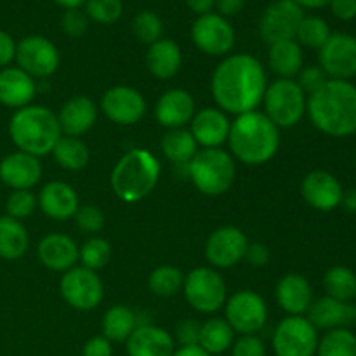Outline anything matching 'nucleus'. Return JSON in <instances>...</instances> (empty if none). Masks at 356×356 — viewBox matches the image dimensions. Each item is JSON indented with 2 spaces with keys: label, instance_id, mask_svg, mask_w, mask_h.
<instances>
[{
  "label": "nucleus",
  "instance_id": "obj_1",
  "mask_svg": "<svg viewBox=\"0 0 356 356\" xmlns=\"http://www.w3.org/2000/svg\"><path fill=\"white\" fill-rule=\"evenodd\" d=\"M266 72L259 59L250 54H233L216 66L211 92L225 113L243 115L256 111L266 92Z\"/></svg>",
  "mask_w": 356,
  "mask_h": 356
},
{
  "label": "nucleus",
  "instance_id": "obj_2",
  "mask_svg": "<svg viewBox=\"0 0 356 356\" xmlns=\"http://www.w3.org/2000/svg\"><path fill=\"white\" fill-rule=\"evenodd\" d=\"M306 113L312 124L330 138H348L356 132V86L350 80L330 79L308 96Z\"/></svg>",
  "mask_w": 356,
  "mask_h": 356
},
{
  "label": "nucleus",
  "instance_id": "obj_3",
  "mask_svg": "<svg viewBox=\"0 0 356 356\" xmlns=\"http://www.w3.org/2000/svg\"><path fill=\"white\" fill-rule=\"evenodd\" d=\"M229 152L245 165L270 162L280 146V129L261 111L238 115L229 127Z\"/></svg>",
  "mask_w": 356,
  "mask_h": 356
},
{
  "label": "nucleus",
  "instance_id": "obj_4",
  "mask_svg": "<svg viewBox=\"0 0 356 356\" xmlns=\"http://www.w3.org/2000/svg\"><path fill=\"white\" fill-rule=\"evenodd\" d=\"M9 136L17 152L40 159L52 153L63 134L58 115L40 104H28L10 117Z\"/></svg>",
  "mask_w": 356,
  "mask_h": 356
},
{
  "label": "nucleus",
  "instance_id": "obj_5",
  "mask_svg": "<svg viewBox=\"0 0 356 356\" xmlns=\"http://www.w3.org/2000/svg\"><path fill=\"white\" fill-rule=\"evenodd\" d=\"M160 179V162L145 148H132L111 172V188L125 204H136L155 190Z\"/></svg>",
  "mask_w": 356,
  "mask_h": 356
},
{
  "label": "nucleus",
  "instance_id": "obj_6",
  "mask_svg": "<svg viewBox=\"0 0 356 356\" xmlns=\"http://www.w3.org/2000/svg\"><path fill=\"white\" fill-rule=\"evenodd\" d=\"M188 176L200 193L221 197L235 183V159L221 148H204L188 163Z\"/></svg>",
  "mask_w": 356,
  "mask_h": 356
},
{
  "label": "nucleus",
  "instance_id": "obj_7",
  "mask_svg": "<svg viewBox=\"0 0 356 356\" xmlns=\"http://www.w3.org/2000/svg\"><path fill=\"white\" fill-rule=\"evenodd\" d=\"M308 96L294 79H277L266 87L263 97L264 115L278 129H291L302 120Z\"/></svg>",
  "mask_w": 356,
  "mask_h": 356
},
{
  "label": "nucleus",
  "instance_id": "obj_8",
  "mask_svg": "<svg viewBox=\"0 0 356 356\" xmlns=\"http://www.w3.org/2000/svg\"><path fill=\"white\" fill-rule=\"evenodd\" d=\"M183 292L191 308L198 313L212 315L225 306L228 289L214 268L200 266L184 277Z\"/></svg>",
  "mask_w": 356,
  "mask_h": 356
},
{
  "label": "nucleus",
  "instance_id": "obj_9",
  "mask_svg": "<svg viewBox=\"0 0 356 356\" xmlns=\"http://www.w3.org/2000/svg\"><path fill=\"white\" fill-rule=\"evenodd\" d=\"M225 313V320L240 336H256L268 322L266 301L249 289L235 292L232 298L226 299Z\"/></svg>",
  "mask_w": 356,
  "mask_h": 356
},
{
  "label": "nucleus",
  "instance_id": "obj_10",
  "mask_svg": "<svg viewBox=\"0 0 356 356\" xmlns=\"http://www.w3.org/2000/svg\"><path fill=\"white\" fill-rule=\"evenodd\" d=\"M59 292L68 306L79 312H90L103 301V282L96 271L83 266H73L65 271L59 282Z\"/></svg>",
  "mask_w": 356,
  "mask_h": 356
},
{
  "label": "nucleus",
  "instance_id": "obj_11",
  "mask_svg": "<svg viewBox=\"0 0 356 356\" xmlns=\"http://www.w3.org/2000/svg\"><path fill=\"white\" fill-rule=\"evenodd\" d=\"M316 346L318 330L306 316H287L275 329L273 350L277 356H315Z\"/></svg>",
  "mask_w": 356,
  "mask_h": 356
},
{
  "label": "nucleus",
  "instance_id": "obj_12",
  "mask_svg": "<svg viewBox=\"0 0 356 356\" xmlns=\"http://www.w3.org/2000/svg\"><path fill=\"white\" fill-rule=\"evenodd\" d=\"M16 63L33 79H47L59 68V51L49 38L30 35L16 44Z\"/></svg>",
  "mask_w": 356,
  "mask_h": 356
},
{
  "label": "nucleus",
  "instance_id": "obj_13",
  "mask_svg": "<svg viewBox=\"0 0 356 356\" xmlns=\"http://www.w3.org/2000/svg\"><path fill=\"white\" fill-rule=\"evenodd\" d=\"M305 13L294 0H275L264 10L259 33L268 45L282 40H294Z\"/></svg>",
  "mask_w": 356,
  "mask_h": 356
},
{
  "label": "nucleus",
  "instance_id": "obj_14",
  "mask_svg": "<svg viewBox=\"0 0 356 356\" xmlns=\"http://www.w3.org/2000/svg\"><path fill=\"white\" fill-rule=\"evenodd\" d=\"M191 40L204 54L226 56L235 45V30L226 17L209 13L195 19Z\"/></svg>",
  "mask_w": 356,
  "mask_h": 356
},
{
  "label": "nucleus",
  "instance_id": "obj_15",
  "mask_svg": "<svg viewBox=\"0 0 356 356\" xmlns=\"http://www.w3.org/2000/svg\"><path fill=\"white\" fill-rule=\"evenodd\" d=\"M323 72L332 80H350L356 75V37L332 33L318 51Z\"/></svg>",
  "mask_w": 356,
  "mask_h": 356
},
{
  "label": "nucleus",
  "instance_id": "obj_16",
  "mask_svg": "<svg viewBox=\"0 0 356 356\" xmlns=\"http://www.w3.org/2000/svg\"><path fill=\"white\" fill-rule=\"evenodd\" d=\"M249 240L236 226H222L212 232L205 242V257L214 268L225 270L238 264L245 257Z\"/></svg>",
  "mask_w": 356,
  "mask_h": 356
},
{
  "label": "nucleus",
  "instance_id": "obj_17",
  "mask_svg": "<svg viewBox=\"0 0 356 356\" xmlns=\"http://www.w3.org/2000/svg\"><path fill=\"white\" fill-rule=\"evenodd\" d=\"M101 111L118 125L138 124L146 113V101L139 90L129 86H115L104 92Z\"/></svg>",
  "mask_w": 356,
  "mask_h": 356
},
{
  "label": "nucleus",
  "instance_id": "obj_18",
  "mask_svg": "<svg viewBox=\"0 0 356 356\" xmlns=\"http://www.w3.org/2000/svg\"><path fill=\"white\" fill-rule=\"evenodd\" d=\"M301 193L309 207L320 212H330L341 205L344 190L334 174L327 170H312L302 179Z\"/></svg>",
  "mask_w": 356,
  "mask_h": 356
},
{
  "label": "nucleus",
  "instance_id": "obj_19",
  "mask_svg": "<svg viewBox=\"0 0 356 356\" xmlns=\"http://www.w3.org/2000/svg\"><path fill=\"white\" fill-rule=\"evenodd\" d=\"M42 179V163L37 156L14 152L0 162V181L10 190H31Z\"/></svg>",
  "mask_w": 356,
  "mask_h": 356
},
{
  "label": "nucleus",
  "instance_id": "obj_20",
  "mask_svg": "<svg viewBox=\"0 0 356 356\" xmlns=\"http://www.w3.org/2000/svg\"><path fill=\"white\" fill-rule=\"evenodd\" d=\"M190 124L191 136L195 138L197 145L204 146V148H219L228 141L232 122H229L228 115L219 108H204V110L197 111Z\"/></svg>",
  "mask_w": 356,
  "mask_h": 356
},
{
  "label": "nucleus",
  "instance_id": "obj_21",
  "mask_svg": "<svg viewBox=\"0 0 356 356\" xmlns=\"http://www.w3.org/2000/svg\"><path fill=\"white\" fill-rule=\"evenodd\" d=\"M195 101L184 89H170L159 97L155 118L165 129H183L195 117Z\"/></svg>",
  "mask_w": 356,
  "mask_h": 356
},
{
  "label": "nucleus",
  "instance_id": "obj_22",
  "mask_svg": "<svg viewBox=\"0 0 356 356\" xmlns=\"http://www.w3.org/2000/svg\"><path fill=\"white\" fill-rule=\"evenodd\" d=\"M306 318L316 330H332L339 327L348 329L356 323V305L337 301L325 296L312 302Z\"/></svg>",
  "mask_w": 356,
  "mask_h": 356
},
{
  "label": "nucleus",
  "instance_id": "obj_23",
  "mask_svg": "<svg viewBox=\"0 0 356 356\" xmlns=\"http://www.w3.org/2000/svg\"><path fill=\"white\" fill-rule=\"evenodd\" d=\"M79 245L75 240L63 233H51L45 235L38 243V259L47 270L65 273L72 270L79 263Z\"/></svg>",
  "mask_w": 356,
  "mask_h": 356
},
{
  "label": "nucleus",
  "instance_id": "obj_24",
  "mask_svg": "<svg viewBox=\"0 0 356 356\" xmlns=\"http://www.w3.org/2000/svg\"><path fill=\"white\" fill-rule=\"evenodd\" d=\"M97 118V106L90 97L73 96L61 106L58 115L63 136L80 138L94 127Z\"/></svg>",
  "mask_w": 356,
  "mask_h": 356
},
{
  "label": "nucleus",
  "instance_id": "obj_25",
  "mask_svg": "<svg viewBox=\"0 0 356 356\" xmlns=\"http://www.w3.org/2000/svg\"><path fill=\"white\" fill-rule=\"evenodd\" d=\"M38 207L54 221H66L79 211V195L63 181H51L38 193Z\"/></svg>",
  "mask_w": 356,
  "mask_h": 356
},
{
  "label": "nucleus",
  "instance_id": "obj_26",
  "mask_svg": "<svg viewBox=\"0 0 356 356\" xmlns=\"http://www.w3.org/2000/svg\"><path fill=\"white\" fill-rule=\"evenodd\" d=\"M37 94V83L17 66L0 70V104L14 110L28 106Z\"/></svg>",
  "mask_w": 356,
  "mask_h": 356
},
{
  "label": "nucleus",
  "instance_id": "obj_27",
  "mask_svg": "<svg viewBox=\"0 0 356 356\" xmlns=\"http://www.w3.org/2000/svg\"><path fill=\"white\" fill-rule=\"evenodd\" d=\"M275 299L287 316H302L313 302V289L302 275L289 273L277 284Z\"/></svg>",
  "mask_w": 356,
  "mask_h": 356
},
{
  "label": "nucleus",
  "instance_id": "obj_28",
  "mask_svg": "<svg viewBox=\"0 0 356 356\" xmlns=\"http://www.w3.org/2000/svg\"><path fill=\"white\" fill-rule=\"evenodd\" d=\"M127 356H170L176 350L174 337L156 325H138L125 343Z\"/></svg>",
  "mask_w": 356,
  "mask_h": 356
},
{
  "label": "nucleus",
  "instance_id": "obj_29",
  "mask_svg": "<svg viewBox=\"0 0 356 356\" xmlns=\"http://www.w3.org/2000/svg\"><path fill=\"white\" fill-rule=\"evenodd\" d=\"M183 65L179 45L169 38H160L146 52V66L155 79L169 80L177 75Z\"/></svg>",
  "mask_w": 356,
  "mask_h": 356
},
{
  "label": "nucleus",
  "instance_id": "obj_30",
  "mask_svg": "<svg viewBox=\"0 0 356 356\" xmlns=\"http://www.w3.org/2000/svg\"><path fill=\"white\" fill-rule=\"evenodd\" d=\"M268 65L278 79H294L302 68V49L296 40H282L270 45Z\"/></svg>",
  "mask_w": 356,
  "mask_h": 356
},
{
  "label": "nucleus",
  "instance_id": "obj_31",
  "mask_svg": "<svg viewBox=\"0 0 356 356\" xmlns=\"http://www.w3.org/2000/svg\"><path fill=\"white\" fill-rule=\"evenodd\" d=\"M30 236L23 222L9 216H0V259H19L26 254Z\"/></svg>",
  "mask_w": 356,
  "mask_h": 356
},
{
  "label": "nucleus",
  "instance_id": "obj_32",
  "mask_svg": "<svg viewBox=\"0 0 356 356\" xmlns=\"http://www.w3.org/2000/svg\"><path fill=\"white\" fill-rule=\"evenodd\" d=\"M136 327H138V316L129 306L124 305L111 306L104 313L101 322L103 337H106L110 343H127Z\"/></svg>",
  "mask_w": 356,
  "mask_h": 356
},
{
  "label": "nucleus",
  "instance_id": "obj_33",
  "mask_svg": "<svg viewBox=\"0 0 356 356\" xmlns=\"http://www.w3.org/2000/svg\"><path fill=\"white\" fill-rule=\"evenodd\" d=\"M235 343V330L229 327L225 318H209L200 327V339L198 346L209 355H221L232 350Z\"/></svg>",
  "mask_w": 356,
  "mask_h": 356
},
{
  "label": "nucleus",
  "instance_id": "obj_34",
  "mask_svg": "<svg viewBox=\"0 0 356 356\" xmlns=\"http://www.w3.org/2000/svg\"><path fill=\"white\" fill-rule=\"evenodd\" d=\"M162 152L174 165H186L198 152V145L188 129H170L162 139Z\"/></svg>",
  "mask_w": 356,
  "mask_h": 356
},
{
  "label": "nucleus",
  "instance_id": "obj_35",
  "mask_svg": "<svg viewBox=\"0 0 356 356\" xmlns=\"http://www.w3.org/2000/svg\"><path fill=\"white\" fill-rule=\"evenodd\" d=\"M52 155H54V160L59 167L73 170V172L86 169L90 160L89 148L86 146V143L80 141L79 138H68V136L59 138L54 149H52Z\"/></svg>",
  "mask_w": 356,
  "mask_h": 356
},
{
  "label": "nucleus",
  "instance_id": "obj_36",
  "mask_svg": "<svg viewBox=\"0 0 356 356\" xmlns=\"http://www.w3.org/2000/svg\"><path fill=\"white\" fill-rule=\"evenodd\" d=\"M327 296L343 302L356 299V273L346 266H332L323 277Z\"/></svg>",
  "mask_w": 356,
  "mask_h": 356
},
{
  "label": "nucleus",
  "instance_id": "obj_37",
  "mask_svg": "<svg viewBox=\"0 0 356 356\" xmlns=\"http://www.w3.org/2000/svg\"><path fill=\"white\" fill-rule=\"evenodd\" d=\"M316 356H356V336L344 327L327 330L318 339Z\"/></svg>",
  "mask_w": 356,
  "mask_h": 356
},
{
  "label": "nucleus",
  "instance_id": "obj_38",
  "mask_svg": "<svg viewBox=\"0 0 356 356\" xmlns=\"http://www.w3.org/2000/svg\"><path fill=\"white\" fill-rule=\"evenodd\" d=\"M183 284L184 275L181 273V270L169 264L155 268L148 277L149 292L159 298H172L183 289Z\"/></svg>",
  "mask_w": 356,
  "mask_h": 356
},
{
  "label": "nucleus",
  "instance_id": "obj_39",
  "mask_svg": "<svg viewBox=\"0 0 356 356\" xmlns=\"http://www.w3.org/2000/svg\"><path fill=\"white\" fill-rule=\"evenodd\" d=\"M330 28L325 19L318 16H305L302 17L301 24L298 28L294 40L299 45H305L309 49H322L323 44L329 40L330 37Z\"/></svg>",
  "mask_w": 356,
  "mask_h": 356
},
{
  "label": "nucleus",
  "instance_id": "obj_40",
  "mask_svg": "<svg viewBox=\"0 0 356 356\" xmlns=\"http://www.w3.org/2000/svg\"><path fill=\"white\" fill-rule=\"evenodd\" d=\"M111 257V245L104 238L92 236L80 247L79 259L82 261L83 268L97 271L110 263Z\"/></svg>",
  "mask_w": 356,
  "mask_h": 356
},
{
  "label": "nucleus",
  "instance_id": "obj_41",
  "mask_svg": "<svg viewBox=\"0 0 356 356\" xmlns=\"http://www.w3.org/2000/svg\"><path fill=\"white\" fill-rule=\"evenodd\" d=\"M132 31L139 42L152 45L162 38L163 23L159 14L153 13V10H141L132 19Z\"/></svg>",
  "mask_w": 356,
  "mask_h": 356
},
{
  "label": "nucleus",
  "instance_id": "obj_42",
  "mask_svg": "<svg viewBox=\"0 0 356 356\" xmlns=\"http://www.w3.org/2000/svg\"><path fill=\"white\" fill-rule=\"evenodd\" d=\"M124 13L122 0H87L86 14L89 19L99 24H113Z\"/></svg>",
  "mask_w": 356,
  "mask_h": 356
},
{
  "label": "nucleus",
  "instance_id": "obj_43",
  "mask_svg": "<svg viewBox=\"0 0 356 356\" xmlns=\"http://www.w3.org/2000/svg\"><path fill=\"white\" fill-rule=\"evenodd\" d=\"M37 205H38L37 197L31 193V190H14L13 193L7 197V202H6L7 214L6 216L21 221V219H24V218H28V216L33 214L35 209H37Z\"/></svg>",
  "mask_w": 356,
  "mask_h": 356
},
{
  "label": "nucleus",
  "instance_id": "obj_44",
  "mask_svg": "<svg viewBox=\"0 0 356 356\" xmlns=\"http://www.w3.org/2000/svg\"><path fill=\"white\" fill-rule=\"evenodd\" d=\"M73 218H75L76 226L86 233H99L104 228V222H106L103 211L96 205L89 204L80 205Z\"/></svg>",
  "mask_w": 356,
  "mask_h": 356
},
{
  "label": "nucleus",
  "instance_id": "obj_45",
  "mask_svg": "<svg viewBox=\"0 0 356 356\" xmlns=\"http://www.w3.org/2000/svg\"><path fill=\"white\" fill-rule=\"evenodd\" d=\"M329 75L322 70L320 65H312V66H306V68H301V72L298 73V86L301 87L302 92L306 96H312L313 92L322 89L327 82H329Z\"/></svg>",
  "mask_w": 356,
  "mask_h": 356
},
{
  "label": "nucleus",
  "instance_id": "obj_46",
  "mask_svg": "<svg viewBox=\"0 0 356 356\" xmlns=\"http://www.w3.org/2000/svg\"><path fill=\"white\" fill-rule=\"evenodd\" d=\"M61 26L68 37L79 38L86 35L87 28H89V17L80 9H66L61 17Z\"/></svg>",
  "mask_w": 356,
  "mask_h": 356
},
{
  "label": "nucleus",
  "instance_id": "obj_47",
  "mask_svg": "<svg viewBox=\"0 0 356 356\" xmlns=\"http://www.w3.org/2000/svg\"><path fill=\"white\" fill-rule=\"evenodd\" d=\"M232 356H266V346L257 336H242L233 343Z\"/></svg>",
  "mask_w": 356,
  "mask_h": 356
},
{
  "label": "nucleus",
  "instance_id": "obj_48",
  "mask_svg": "<svg viewBox=\"0 0 356 356\" xmlns=\"http://www.w3.org/2000/svg\"><path fill=\"white\" fill-rule=\"evenodd\" d=\"M200 327L197 320L186 318L176 325V337L181 346H195L200 339Z\"/></svg>",
  "mask_w": 356,
  "mask_h": 356
},
{
  "label": "nucleus",
  "instance_id": "obj_49",
  "mask_svg": "<svg viewBox=\"0 0 356 356\" xmlns=\"http://www.w3.org/2000/svg\"><path fill=\"white\" fill-rule=\"evenodd\" d=\"M82 356H113V346L103 336H94L83 344Z\"/></svg>",
  "mask_w": 356,
  "mask_h": 356
},
{
  "label": "nucleus",
  "instance_id": "obj_50",
  "mask_svg": "<svg viewBox=\"0 0 356 356\" xmlns=\"http://www.w3.org/2000/svg\"><path fill=\"white\" fill-rule=\"evenodd\" d=\"M270 249H268L264 243H249L243 259H247V263H249L250 266L263 268L270 263Z\"/></svg>",
  "mask_w": 356,
  "mask_h": 356
},
{
  "label": "nucleus",
  "instance_id": "obj_51",
  "mask_svg": "<svg viewBox=\"0 0 356 356\" xmlns=\"http://www.w3.org/2000/svg\"><path fill=\"white\" fill-rule=\"evenodd\" d=\"M16 59V42L7 31L0 30V70L10 66Z\"/></svg>",
  "mask_w": 356,
  "mask_h": 356
},
{
  "label": "nucleus",
  "instance_id": "obj_52",
  "mask_svg": "<svg viewBox=\"0 0 356 356\" xmlns=\"http://www.w3.org/2000/svg\"><path fill=\"white\" fill-rule=\"evenodd\" d=\"M330 10L341 21H351L356 17V0H330Z\"/></svg>",
  "mask_w": 356,
  "mask_h": 356
},
{
  "label": "nucleus",
  "instance_id": "obj_53",
  "mask_svg": "<svg viewBox=\"0 0 356 356\" xmlns=\"http://www.w3.org/2000/svg\"><path fill=\"white\" fill-rule=\"evenodd\" d=\"M245 6V0H216V9H218L219 16L229 17L236 16L240 10Z\"/></svg>",
  "mask_w": 356,
  "mask_h": 356
},
{
  "label": "nucleus",
  "instance_id": "obj_54",
  "mask_svg": "<svg viewBox=\"0 0 356 356\" xmlns=\"http://www.w3.org/2000/svg\"><path fill=\"white\" fill-rule=\"evenodd\" d=\"M186 6L198 16L209 14L216 6V0H186Z\"/></svg>",
  "mask_w": 356,
  "mask_h": 356
},
{
  "label": "nucleus",
  "instance_id": "obj_55",
  "mask_svg": "<svg viewBox=\"0 0 356 356\" xmlns=\"http://www.w3.org/2000/svg\"><path fill=\"white\" fill-rule=\"evenodd\" d=\"M170 356H212V355H209L207 351L202 350L198 344H195V346H179L177 350H174V353Z\"/></svg>",
  "mask_w": 356,
  "mask_h": 356
},
{
  "label": "nucleus",
  "instance_id": "obj_56",
  "mask_svg": "<svg viewBox=\"0 0 356 356\" xmlns=\"http://www.w3.org/2000/svg\"><path fill=\"white\" fill-rule=\"evenodd\" d=\"M341 205L344 207V211L356 212V190L344 191L343 200H341Z\"/></svg>",
  "mask_w": 356,
  "mask_h": 356
},
{
  "label": "nucleus",
  "instance_id": "obj_57",
  "mask_svg": "<svg viewBox=\"0 0 356 356\" xmlns=\"http://www.w3.org/2000/svg\"><path fill=\"white\" fill-rule=\"evenodd\" d=\"M301 9H322V7L329 6L330 0H294Z\"/></svg>",
  "mask_w": 356,
  "mask_h": 356
},
{
  "label": "nucleus",
  "instance_id": "obj_58",
  "mask_svg": "<svg viewBox=\"0 0 356 356\" xmlns=\"http://www.w3.org/2000/svg\"><path fill=\"white\" fill-rule=\"evenodd\" d=\"M52 2H56L58 6H61L63 9H80V6H83V3L87 2V0H52Z\"/></svg>",
  "mask_w": 356,
  "mask_h": 356
},
{
  "label": "nucleus",
  "instance_id": "obj_59",
  "mask_svg": "<svg viewBox=\"0 0 356 356\" xmlns=\"http://www.w3.org/2000/svg\"><path fill=\"white\" fill-rule=\"evenodd\" d=\"M355 165H356V160H355Z\"/></svg>",
  "mask_w": 356,
  "mask_h": 356
},
{
  "label": "nucleus",
  "instance_id": "obj_60",
  "mask_svg": "<svg viewBox=\"0 0 356 356\" xmlns=\"http://www.w3.org/2000/svg\"><path fill=\"white\" fill-rule=\"evenodd\" d=\"M355 305H356V302H355Z\"/></svg>",
  "mask_w": 356,
  "mask_h": 356
}]
</instances>
